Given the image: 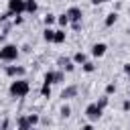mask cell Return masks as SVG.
<instances>
[{"label":"cell","instance_id":"1","mask_svg":"<svg viewBox=\"0 0 130 130\" xmlns=\"http://www.w3.org/2000/svg\"><path fill=\"white\" fill-rule=\"evenodd\" d=\"M28 91H30V83H28V79H24V77L12 79L10 85H8V95L14 98V100H22V98H26Z\"/></svg>","mask_w":130,"mask_h":130},{"label":"cell","instance_id":"2","mask_svg":"<svg viewBox=\"0 0 130 130\" xmlns=\"http://www.w3.org/2000/svg\"><path fill=\"white\" fill-rule=\"evenodd\" d=\"M18 57H20V49L14 43H4L0 47V61H4V63H16Z\"/></svg>","mask_w":130,"mask_h":130},{"label":"cell","instance_id":"3","mask_svg":"<svg viewBox=\"0 0 130 130\" xmlns=\"http://www.w3.org/2000/svg\"><path fill=\"white\" fill-rule=\"evenodd\" d=\"M83 114H85V118H87V120L93 124V122H98V120L102 118L104 110H102V108H98V106H95V102H91V104H87V106H85Z\"/></svg>","mask_w":130,"mask_h":130},{"label":"cell","instance_id":"4","mask_svg":"<svg viewBox=\"0 0 130 130\" xmlns=\"http://www.w3.org/2000/svg\"><path fill=\"white\" fill-rule=\"evenodd\" d=\"M57 69H61L63 73H73L75 71V63L71 61V57H57Z\"/></svg>","mask_w":130,"mask_h":130},{"label":"cell","instance_id":"5","mask_svg":"<svg viewBox=\"0 0 130 130\" xmlns=\"http://www.w3.org/2000/svg\"><path fill=\"white\" fill-rule=\"evenodd\" d=\"M4 73H6V77H10V79H18V77H24L26 69H24L22 65H6V67H4Z\"/></svg>","mask_w":130,"mask_h":130},{"label":"cell","instance_id":"6","mask_svg":"<svg viewBox=\"0 0 130 130\" xmlns=\"http://www.w3.org/2000/svg\"><path fill=\"white\" fill-rule=\"evenodd\" d=\"M77 93H79V85H77V83H69V85H65V87L61 89V100H63V102L73 100V98H77Z\"/></svg>","mask_w":130,"mask_h":130},{"label":"cell","instance_id":"7","mask_svg":"<svg viewBox=\"0 0 130 130\" xmlns=\"http://www.w3.org/2000/svg\"><path fill=\"white\" fill-rule=\"evenodd\" d=\"M10 16H18V14H24V0H8V8Z\"/></svg>","mask_w":130,"mask_h":130},{"label":"cell","instance_id":"8","mask_svg":"<svg viewBox=\"0 0 130 130\" xmlns=\"http://www.w3.org/2000/svg\"><path fill=\"white\" fill-rule=\"evenodd\" d=\"M106 53H108V45H106V43H93L91 49H89V55H91L93 59H102Z\"/></svg>","mask_w":130,"mask_h":130},{"label":"cell","instance_id":"9","mask_svg":"<svg viewBox=\"0 0 130 130\" xmlns=\"http://www.w3.org/2000/svg\"><path fill=\"white\" fill-rule=\"evenodd\" d=\"M65 16L69 18V22H77V20L83 18V10H81L79 6H69V8L65 10Z\"/></svg>","mask_w":130,"mask_h":130},{"label":"cell","instance_id":"10","mask_svg":"<svg viewBox=\"0 0 130 130\" xmlns=\"http://www.w3.org/2000/svg\"><path fill=\"white\" fill-rule=\"evenodd\" d=\"M71 61H73L75 65H83V63L89 61V59H87V53H85V51H75L73 57H71Z\"/></svg>","mask_w":130,"mask_h":130},{"label":"cell","instance_id":"11","mask_svg":"<svg viewBox=\"0 0 130 130\" xmlns=\"http://www.w3.org/2000/svg\"><path fill=\"white\" fill-rule=\"evenodd\" d=\"M118 16H120V14H118V12H114V10H112V12H108V14H106V18H104V26H114V24L118 22Z\"/></svg>","mask_w":130,"mask_h":130},{"label":"cell","instance_id":"12","mask_svg":"<svg viewBox=\"0 0 130 130\" xmlns=\"http://www.w3.org/2000/svg\"><path fill=\"white\" fill-rule=\"evenodd\" d=\"M39 10V2L37 0H24V12L26 14H35Z\"/></svg>","mask_w":130,"mask_h":130},{"label":"cell","instance_id":"13","mask_svg":"<svg viewBox=\"0 0 130 130\" xmlns=\"http://www.w3.org/2000/svg\"><path fill=\"white\" fill-rule=\"evenodd\" d=\"M43 24H45V28H51L53 24H57V14L47 12V14H45V18H43Z\"/></svg>","mask_w":130,"mask_h":130},{"label":"cell","instance_id":"14","mask_svg":"<svg viewBox=\"0 0 130 130\" xmlns=\"http://www.w3.org/2000/svg\"><path fill=\"white\" fill-rule=\"evenodd\" d=\"M65 39H67V32L63 30V28H55V45H61V43H65Z\"/></svg>","mask_w":130,"mask_h":130},{"label":"cell","instance_id":"15","mask_svg":"<svg viewBox=\"0 0 130 130\" xmlns=\"http://www.w3.org/2000/svg\"><path fill=\"white\" fill-rule=\"evenodd\" d=\"M43 41L51 45V43L55 41V28H45V30H43Z\"/></svg>","mask_w":130,"mask_h":130},{"label":"cell","instance_id":"16","mask_svg":"<svg viewBox=\"0 0 130 130\" xmlns=\"http://www.w3.org/2000/svg\"><path fill=\"white\" fill-rule=\"evenodd\" d=\"M57 24H59V28H63V30L69 26V18L65 16V12H63V14H57Z\"/></svg>","mask_w":130,"mask_h":130},{"label":"cell","instance_id":"17","mask_svg":"<svg viewBox=\"0 0 130 130\" xmlns=\"http://www.w3.org/2000/svg\"><path fill=\"white\" fill-rule=\"evenodd\" d=\"M43 83H49V85H55V69H51V71H47V73L43 75Z\"/></svg>","mask_w":130,"mask_h":130},{"label":"cell","instance_id":"18","mask_svg":"<svg viewBox=\"0 0 130 130\" xmlns=\"http://www.w3.org/2000/svg\"><path fill=\"white\" fill-rule=\"evenodd\" d=\"M108 104H110V98H108V95H100V98L95 100V106H98V108H102V110H106V108H108Z\"/></svg>","mask_w":130,"mask_h":130},{"label":"cell","instance_id":"19","mask_svg":"<svg viewBox=\"0 0 130 130\" xmlns=\"http://www.w3.org/2000/svg\"><path fill=\"white\" fill-rule=\"evenodd\" d=\"M26 118H28L30 128H37V126H39V122H41V116H39V114H26Z\"/></svg>","mask_w":130,"mask_h":130},{"label":"cell","instance_id":"20","mask_svg":"<svg viewBox=\"0 0 130 130\" xmlns=\"http://www.w3.org/2000/svg\"><path fill=\"white\" fill-rule=\"evenodd\" d=\"M16 128H30V124H28V118H26V114H24V116H18V118H16Z\"/></svg>","mask_w":130,"mask_h":130},{"label":"cell","instance_id":"21","mask_svg":"<svg viewBox=\"0 0 130 130\" xmlns=\"http://www.w3.org/2000/svg\"><path fill=\"white\" fill-rule=\"evenodd\" d=\"M81 71H83V73H93V71H95V63H93V61H85V63L81 65Z\"/></svg>","mask_w":130,"mask_h":130},{"label":"cell","instance_id":"22","mask_svg":"<svg viewBox=\"0 0 130 130\" xmlns=\"http://www.w3.org/2000/svg\"><path fill=\"white\" fill-rule=\"evenodd\" d=\"M51 87H53V85H49V83H43V85H41V89H39L41 98H51Z\"/></svg>","mask_w":130,"mask_h":130},{"label":"cell","instance_id":"23","mask_svg":"<svg viewBox=\"0 0 130 130\" xmlns=\"http://www.w3.org/2000/svg\"><path fill=\"white\" fill-rule=\"evenodd\" d=\"M116 89H118V87H116V83H106L104 95H108V98H110V95H114V93H116Z\"/></svg>","mask_w":130,"mask_h":130},{"label":"cell","instance_id":"24","mask_svg":"<svg viewBox=\"0 0 130 130\" xmlns=\"http://www.w3.org/2000/svg\"><path fill=\"white\" fill-rule=\"evenodd\" d=\"M59 114H61V118H69V116H71V108H69L67 104H63V106L59 108Z\"/></svg>","mask_w":130,"mask_h":130},{"label":"cell","instance_id":"25","mask_svg":"<svg viewBox=\"0 0 130 130\" xmlns=\"http://www.w3.org/2000/svg\"><path fill=\"white\" fill-rule=\"evenodd\" d=\"M55 83H65V73L61 69H55Z\"/></svg>","mask_w":130,"mask_h":130},{"label":"cell","instance_id":"26","mask_svg":"<svg viewBox=\"0 0 130 130\" xmlns=\"http://www.w3.org/2000/svg\"><path fill=\"white\" fill-rule=\"evenodd\" d=\"M69 26H71V30H75V32H79V30L83 28V22H81V20H77V22H69Z\"/></svg>","mask_w":130,"mask_h":130},{"label":"cell","instance_id":"27","mask_svg":"<svg viewBox=\"0 0 130 130\" xmlns=\"http://www.w3.org/2000/svg\"><path fill=\"white\" fill-rule=\"evenodd\" d=\"M22 22H24V18H22V14H18V16H12V24H14V26H20Z\"/></svg>","mask_w":130,"mask_h":130},{"label":"cell","instance_id":"28","mask_svg":"<svg viewBox=\"0 0 130 130\" xmlns=\"http://www.w3.org/2000/svg\"><path fill=\"white\" fill-rule=\"evenodd\" d=\"M120 108H122V112H130V100L126 98V100L122 102V106H120Z\"/></svg>","mask_w":130,"mask_h":130},{"label":"cell","instance_id":"29","mask_svg":"<svg viewBox=\"0 0 130 130\" xmlns=\"http://www.w3.org/2000/svg\"><path fill=\"white\" fill-rule=\"evenodd\" d=\"M8 126H10V120H8V118H4V120H2V124H0V130H8Z\"/></svg>","mask_w":130,"mask_h":130},{"label":"cell","instance_id":"30","mask_svg":"<svg viewBox=\"0 0 130 130\" xmlns=\"http://www.w3.org/2000/svg\"><path fill=\"white\" fill-rule=\"evenodd\" d=\"M122 71H124L126 75H130V63H124V65H122Z\"/></svg>","mask_w":130,"mask_h":130},{"label":"cell","instance_id":"31","mask_svg":"<svg viewBox=\"0 0 130 130\" xmlns=\"http://www.w3.org/2000/svg\"><path fill=\"white\" fill-rule=\"evenodd\" d=\"M93 6H100V4H106V2H110V0H89Z\"/></svg>","mask_w":130,"mask_h":130},{"label":"cell","instance_id":"32","mask_svg":"<svg viewBox=\"0 0 130 130\" xmlns=\"http://www.w3.org/2000/svg\"><path fill=\"white\" fill-rule=\"evenodd\" d=\"M81 130H95V128H93V124L89 122V124H83V126H81Z\"/></svg>","mask_w":130,"mask_h":130},{"label":"cell","instance_id":"33","mask_svg":"<svg viewBox=\"0 0 130 130\" xmlns=\"http://www.w3.org/2000/svg\"><path fill=\"white\" fill-rule=\"evenodd\" d=\"M124 8V4L122 2H116V6H114V12H118V10H122Z\"/></svg>","mask_w":130,"mask_h":130},{"label":"cell","instance_id":"34","mask_svg":"<svg viewBox=\"0 0 130 130\" xmlns=\"http://www.w3.org/2000/svg\"><path fill=\"white\" fill-rule=\"evenodd\" d=\"M126 35H128V37H130V24H128V26H126Z\"/></svg>","mask_w":130,"mask_h":130},{"label":"cell","instance_id":"35","mask_svg":"<svg viewBox=\"0 0 130 130\" xmlns=\"http://www.w3.org/2000/svg\"><path fill=\"white\" fill-rule=\"evenodd\" d=\"M16 130H30V128H16Z\"/></svg>","mask_w":130,"mask_h":130},{"label":"cell","instance_id":"36","mask_svg":"<svg viewBox=\"0 0 130 130\" xmlns=\"http://www.w3.org/2000/svg\"><path fill=\"white\" fill-rule=\"evenodd\" d=\"M128 16H130V6H128Z\"/></svg>","mask_w":130,"mask_h":130},{"label":"cell","instance_id":"37","mask_svg":"<svg viewBox=\"0 0 130 130\" xmlns=\"http://www.w3.org/2000/svg\"><path fill=\"white\" fill-rule=\"evenodd\" d=\"M30 130H39V128H30Z\"/></svg>","mask_w":130,"mask_h":130},{"label":"cell","instance_id":"38","mask_svg":"<svg viewBox=\"0 0 130 130\" xmlns=\"http://www.w3.org/2000/svg\"><path fill=\"white\" fill-rule=\"evenodd\" d=\"M128 81H130V75H128Z\"/></svg>","mask_w":130,"mask_h":130},{"label":"cell","instance_id":"39","mask_svg":"<svg viewBox=\"0 0 130 130\" xmlns=\"http://www.w3.org/2000/svg\"><path fill=\"white\" fill-rule=\"evenodd\" d=\"M128 130H130V128H128Z\"/></svg>","mask_w":130,"mask_h":130}]
</instances>
